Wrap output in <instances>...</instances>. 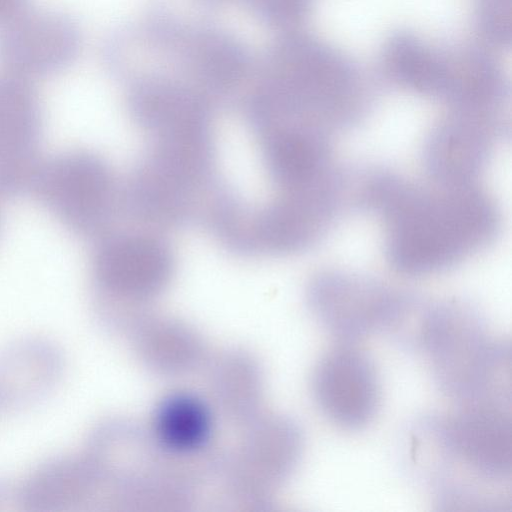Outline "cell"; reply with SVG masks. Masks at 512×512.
I'll return each instance as SVG.
<instances>
[{
	"instance_id": "1",
	"label": "cell",
	"mask_w": 512,
	"mask_h": 512,
	"mask_svg": "<svg viewBox=\"0 0 512 512\" xmlns=\"http://www.w3.org/2000/svg\"><path fill=\"white\" fill-rule=\"evenodd\" d=\"M356 201L383 221L387 260L409 276L456 266L491 244L500 229L497 205L475 184L427 187L377 169L364 177Z\"/></svg>"
},
{
	"instance_id": "2",
	"label": "cell",
	"mask_w": 512,
	"mask_h": 512,
	"mask_svg": "<svg viewBox=\"0 0 512 512\" xmlns=\"http://www.w3.org/2000/svg\"><path fill=\"white\" fill-rule=\"evenodd\" d=\"M260 68L257 102L264 111L330 135L357 122L360 108L349 68L311 39L292 35L278 40Z\"/></svg>"
},
{
	"instance_id": "3",
	"label": "cell",
	"mask_w": 512,
	"mask_h": 512,
	"mask_svg": "<svg viewBox=\"0 0 512 512\" xmlns=\"http://www.w3.org/2000/svg\"><path fill=\"white\" fill-rule=\"evenodd\" d=\"M495 342L480 312L463 300L434 303L426 347L436 385L447 396L470 404L490 365Z\"/></svg>"
},
{
	"instance_id": "4",
	"label": "cell",
	"mask_w": 512,
	"mask_h": 512,
	"mask_svg": "<svg viewBox=\"0 0 512 512\" xmlns=\"http://www.w3.org/2000/svg\"><path fill=\"white\" fill-rule=\"evenodd\" d=\"M30 192L67 229L88 235L106 221L113 181L99 157L66 151L42 159Z\"/></svg>"
},
{
	"instance_id": "5",
	"label": "cell",
	"mask_w": 512,
	"mask_h": 512,
	"mask_svg": "<svg viewBox=\"0 0 512 512\" xmlns=\"http://www.w3.org/2000/svg\"><path fill=\"white\" fill-rule=\"evenodd\" d=\"M227 463L228 483L249 498L268 496L295 470L303 448L302 431L285 416L256 417Z\"/></svg>"
},
{
	"instance_id": "6",
	"label": "cell",
	"mask_w": 512,
	"mask_h": 512,
	"mask_svg": "<svg viewBox=\"0 0 512 512\" xmlns=\"http://www.w3.org/2000/svg\"><path fill=\"white\" fill-rule=\"evenodd\" d=\"M81 32L69 16L28 9L0 26V62L6 72L28 80L69 67L81 48Z\"/></svg>"
},
{
	"instance_id": "7",
	"label": "cell",
	"mask_w": 512,
	"mask_h": 512,
	"mask_svg": "<svg viewBox=\"0 0 512 512\" xmlns=\"http://www.w3.org/2000/svg\"><path fill=\"white\" fill-rule=\"evenodd\" d=\"M43 115L30 80L0 74V196L30 192L42 161Z\"/></svg>"
},
{
	"instance_id": "8",
	"label": "cell",
	"mask_w": 512,
	"mask_h": 512,
	"mask_svg": "<svg viewBox=\"0 0 512 512\" xmlns=\"http://www.w3.org/2000/svg\"><path fill=\"white\" fill-rule=\"evenodd\" d=\"M398 290L360 274L330 270L313 278L309 308L334 337L355 341L379 329Z\"/></svg>"
},
{
	"instance_id": "9",
	"label": "cell",
	"mask_w": 512,
	"mask_h": 512,
	"mask_svg": "<svg viewBox=\"0 0 512 512\" xmlns=\"http://www.w3.org/2000/svg\"><path fill=\"white\" fill-rule=\"evenodd\" d=\"M503 129L495 114L455 110L432 128L424 142L427 174L436 184H474Z\"/></svg>"
},
{
	"instance_id": "10",
	"label": "cell",
	"mask_w": 512,
	"mask_h": 512,
	"mask_svg": "<svg viewBox=\"0 0 512 512\" xmlns=\"http://www.w3.org/2000/svg\"><path fill=\"white\" fill-rule=\"evenodd\" d=\"M315 402L333 423L360 429L374 417L379 382L372 360L362 351L345 347L326 354L312 380Z\"/></svg>"
},
{
	"instance_id": "11",
	"label": "cell",
	"mask_w": 512,
	"mask_h": 512,
	"mask_svg": "<svg viewBox=\"0 0 512 512\" xmlns=\"http://www.w3.org/2000/svg\"><path fill=\"white\" fill-rule=\"evenodd\" d=\"M171 259L166 249L147 238H118L103 242L93 264L101 304L109 301L147 300L166 285Z\"/></svg>"
},
{
	"instance_id": "12",
	"label": "cell",
	"mask_w": 512,
	"mask_h": 512,
	"mask_svg": "<svg viewBox=\"0 0 512 512\" xmlns=\"http://www.w3.org/2000/svg\"><path fill=\"white\" fill-rule=\"evenodd\" d=\"M510 411L468 405L444 420V435L452 454L485 483L503 482L511 476Z\"/></svg>"
},
{
	"instance_id": "13",
	"label": "cell",
	"mask_w": 512,
	"mask_h": 512,
	"mask_svg": "<svg viewBox=\"0 0 512 512\" xmlns=\"http://www.w3.org/2000/svg\"><path fill=\"white\" fill-rule=\"evenodd\" d=\"M101 494L98 474L86 455L49 460L16 489L20 509L33 512L85 510Z\"/></svg>"
},
{
	"instance_id": "14",
	"label": "cell",
	"mask_w": 512,
	"mask_h": 512,
	"mask_svg": "<svg viewBox=\"0 0 512 512\" xmlns=\"http://www.w3.org/2000/svg\"><path fill=\"white\" fill-rule=\"evenodd\" d=\"M213 431L210 404L197 393L178 390L158 402L149 435L162 453L182 462L201 455L210 445Z\"/></svg>"
},
{
	"instance_id": "15",
	"label": "cell",
	"mask_w": 512,
	"mask_h": 512,
	"mask_svg": "<svg viewBox=\"0 0 512 512\" xmlns=\"http://www.w3.org/2000/svg\"><path fill=\"white\" fill-rule=\"evenodd\" d=\"M63 360L57 348L42 340L18 342L0 353V411L38 402L58 382Z\"/></svg>"
},
{
	"instance_id": "16",
	"label": "cell",
	"mask_w": 512,
	"mask_h": 512,
	"mask_svg": "<svg viewBox=\"0 0 512 512\" xmlns=\"http://www.w3.org/2000/svg\"><path fill=\"white\" fill-rule=\"evenodd\" d=\"M141 362L160 375L189 373L206 359L201 336L189 325L170 318L142 319L132 330Z\"/></svg>"
},
{
	"instance_id": "17",
	"label": "cell",
	"mask_w": 512,
	"mask_h": 512,
	"mask_svg": "<svg viewBox=\"0 0 512 512\" xmlns=\"http://www.w3.org/2000/svg\"><path fill=\"white\" fill-rule=\"evenodd\" d=\"M330 134L307 127L278 131L268 145V164L276 180L292 190L305 187L329 172Z\"/></svg>"
},
{
	"instance_id": "18",
	"label": "cell",
	"mask_w": 512,
	"mask_h": 512,
	"mask_svg": "<svg viewBox=\"0 0 512 512\" xmlns=\"http://www.w3.org/2000/svg\"><path fill=\"white\" fill-rule=\"evenodd\" d=\"M185 32L180 36L183 61L201 82L216 89H227L248 74L250 56L234 37L212 28Z\"/></svg>"
},
{
	"instance_id": "19",
	"label": "cell",
	"mask_w": 512,
	"mask_h": 512,
	"mask_svg": "<svg viewBox=\"0 0 512 512\" xmlns=\"http://www.w3.org/2000/svg\"><path fill=\"white\" fill-rule=\"evenodd\" d=\"M208 377L213 401L230 421L246 425L259 416L262 375L250 354L237 350L220 354L212 361Z\"/></svg>"
},
{
	"instance_id": "20",
	"label": "cell",
	"mask_w": 512,
	"mask_h": 512,
	"mask_svg": "<svg viewBox=\"0 0 512 512\" xmlns=\"http://www.w3.org/2000/svg\"><path fill=\"white\" fill-rule=\"evenodd\" d=\"M394 77L417 92L445 95L449 66L440 61L421 43L407 36L392 40L386 53Z\"/></svg>"
},
{
	"instance_id": "21",
	"label": "cell",
	"mask_w": 512,
	"mask_h": 512,
	"mask_svg": "<svg viewBox=\"0 0 512 512\" xmlns=\"http://www.w3.org/2000/svg\"><path fill=\"white\" fill-rule=\"evenodd\" d=\"M434 303L408 292L398 291L379 329L403 351H426Z\"/></svg>"
},
{
	"instance_id": "22",
	"label": "cell",
	"mask_w": 512,
	"mask_h": 512,
	"mask_svg": "<svg viewBox=\"0 0 512 512\" xmlns=\"http://www.w3.org/2000/svg\"><path fill=\"white\" fill-rule=\"evenodd\" d=\"M263 21L286 26L297 22L305 14L308 0H243Z\"/></svg>"
},
{
	"instance_id": "23",
	"label": "cell",
	"mask_w": 512,
	"mask_h": 512,
	"mask_svg": "<svg viewBox=\"0 0 512 512\" xmlns=\"http://www.w3.org/2000/svg\"><path fill=\"white\" fill-rule=\"evenodd\" d=\"M481 23L485 32L494 40L510 39V1L486 0L481 11Z\"/></svg>"
},
{
	"instance_id": "24",
	"label": "cell",
	"mask_w": 512,
	"mask_h": 512,
	"mask_svg": "<svg viewBox=\"0 0 512 512\" xmlns=\"http://www.w3.org/2000/svg\"><path fill=\"white\" fill-rule=\"evenodd\" d=\"M29 9V0H0V26Z\"/></svg>"
},
{
	"instance_id": "25",
	"label": "cell",
	"mask_w": 512,
	"mask_h": 512,
	"mask_svg": "<svg viewBox=\"0 0 512 512\" xmlns=\"http://www.w3.org/2000/svg\"><path fill=\"white\" fill-rule=\"evenodd\" d=\"M17 504L16 490L0 484V504ZM18 505V504H17Z\"/></svg>"
},
{
	"instance_id": "26",
	"label": "cell",
	"mask_w": 512,
	"mask_h": 512,
	"mask_svg": "<svg viewBox=\"0 0 512 512\" xmlns=\"http://www.w3.org/2000/svg\"><path fill=\"white\" fill-rule=\"evenodd\" d=\"M0 226H1V209H0Z\"/></svg>"
}]
</instances>
